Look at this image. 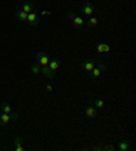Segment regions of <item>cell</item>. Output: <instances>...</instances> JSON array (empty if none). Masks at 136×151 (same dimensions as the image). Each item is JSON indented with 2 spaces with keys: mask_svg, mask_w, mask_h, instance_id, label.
<instances>
[{
  "mask_svg": "<svg viewBox=\"0 0 136 151\" xmlns=\"http://www.w3.org/2000/svg\"><path fill=\"white\" fill-rule=\"evenodd\" d=\"M106 70H108V64L104 63V61H97L95 67L91 70V79H93V81L98 79V78L101 76L102 72H104V71H106Z\"/></svg>",
  "mask_w": 136,
  "mask_h": 151,
  "instance_id": "obj_1",
  "label": "cell"
},
{
  "mask_svg": "<svg viewBox=\"0 0 136 151\" xmlns=\"http://www.w3.org/2000/svg\"><path fill=\"white\" fill-rule=\"evenodd\" d=\"M67 17L70 18L71 19V22H72V25H73V27H76V29H80V27H83L84 26V23H86V22H84V19L82 17H78V15H75L73 14V12H68V14H67Z\"/></svg>",
  "mask_w": 136,
  "mask_h": 151,
  "instance_id": "obj_2",
  "label": "cell"
},
{
  "mask_svg": "<svg viewBox=\"0 0 136 151\" xmlns=\"http://www.w3.org/2000/svg\"><path fill=\"white\" fill-rule=\"evenodd\" d=\"M35 60H37V63H38L41 67H48L49 61H50V57H49L45 52H38L35 55Z\"/></svg>",
  "mask_w": 136,
  "mask_h": 151,
  "instance_id": "obj_3",
  "label": "cell"
},
{
  "mask_svg": "<svg viewBox=\"0 0 136 151\" xmlns=\"http://www.w3.org/2000/svg\"><path fill=\"white\" fill-rule=\"evenodd\" d=\"M80 12H82L84 17H93V14L95 12V7L90 1H86V3L80 7Z\"/></svg>",
  "mask_w": 136,
  "mask_h": 151,
  "instance_id": "obj_4",
  "label": "cell"
},
{
  "mask_svg": "<svg viewBox=\"0 0 136 151\" xmlns=\"http://www.w3.org/2000/svg\"><path fill=\"white\" fill-rule=\"evenodd\" d=\"M18 119V114L17 113H11V114H7V113H1L0 114V124L1 125H7L8 123L11 121H15Z\"/></svg>",
  "mask_w": 136,
  "mask_h": 151,
  "instance_id": "obj_5",
  "label": "cell"
},
{
  "mask_svg": "<svg viewBox=\"0 0 136 151\" xmlns=\"http://www.w3.org/2000/svg\"><path fill=\"white\" fill-rule=\"evenodd\" d=\"M97 108H95L93 104L91 105H89L86 109H84V116L87 117V119H94L95 116H97Z\"/></svg>",
  "mask_w": 136,
  "mask_h": 151,
  "instance_id": "obj_6",
  "label": "cell"
},
{
  "mask_svg": "<svg viewBox=\"0 0 136 151\" xmlns=\"http://www.w3.org/2000/svg\"><path fill=\"white\" fill-rule=\"evenodd\" d=\"M95 64H97V61H94V60H86V61H83L80 64V67L86 72H91V70L95 67Z\"/></svg>",
  "mask_w": 136,
  "mask_h": 151,
  "instance_id": "obj_7",
  "label": "cell"
},
{
  "mask_svg": "<svg viewBox=\"0 0 136 151\" xmlns=\"http://www.w3.org/2000/svg\"><path fill=\"white\" fill-rule=\"evenodd\" d=\"M26 22H29L30 26H37L38 25V15L35 12H29L27 18H26Z\"/></svg>",
  "mask_w": 136,
  "mask_h": 151,
  "instance_id": "obj_8",
  "label": "cell"
},
{
  "mask_svg": "<svg viewBox=\"0 0 136 151\" xmlns=\"http://www.w3.org/2000/svg\"><path fill=\"white\" fill-rule=\"evenodd\" d=\"M59 67H60V60L59 59H50V61H49V64H48V68L52 72H56L57 70H59Z\"/></svg>",
  "mask_w": 136,
  "mask_h": 151,
  "instance_id": "obj_9",
  "label": "cell"
},
{
  "mask_svg": "<svg viewBox=\"0 0 136 151\" xmlns=\"http://www.w3.org/2000/svg\"><path fill=\"white\" fill-rule=\"evenodd\" d=\"M22 10H23L26 14H29V12H33V11H34V6H33L30 1H23V4H22Z\"/></svg>",
  "mask_w": 136,
  "mask_h": 151,
  "instance_id": "obj_10",
  "label": "cell"
},
{
  "mask_svg": "<svg viewBox=\"0 0 136 151\" xmlns=\"http://www.w3.org/2000/svg\"><path fill=\"white\" fill-rule=\"evenodd\" d=\"M41 72L44 75H45L48 79H55L56 78V75H55V72H52V71L49 70L48 67H41Z\"/></svg>",
  "mask_w": 136,
  "mask_h": 151,
  "instance_id": "obj_11",
  "label": "cell"
},
{
  "mask_svg": "<svg viewBox=\"0 0 136 151\" xmlns=\"http://www.w3.org/2000/svg\"><path fill=\"white\" fill-rule=\"evenodd\" d=\"M91 104H93L97 109H105V99L104 98H95Z\"/></svg>",
  "mask_w": 136,
  "mask_h": 151,
  "instance_id": "obj_12",
  "label": "cell"
},
{
  "mask_svg": "<svg viewBox=\"0 0 136 151\" xmlns=\"http://www.w3.org/2000/svg\"><path fill=\"white\" fill-rule=\"evenodd\" d=\"M15 18H17V19H19V21H22V22H26V18H27V14H26V12H24L23 10H18L17 12H15Z\"/></svg>",
  "mask_w": 136,
  "mask_h": 151,
  "instance_id": "obj_13",
  "label": "cell"
},
{
  "mask_svg": "<svg viewBox=\"0 0 136 151\" xmlns=\"http://www.w3.org/2000/svg\"><path fill=\"white\" fill-rule=\"evenodd\" d=\"M15 150L17 151H24V147L22 144V137H15Z\"/></svg>",
  "mask_w": 136,
  "mask_h": 151,
  "instance_id": "obj_14",
  "label": "cell"
},
{
  "mask_svg": "<svg viewBox=\"0 0 136 151\" xmlns=\"http://www.w3.org/2000/svg\"><path fill=\"white\" fill-rule=\"evenodd\" d=\"M30 71H32L34 75H40V74H41V65H40L38 63H37V64H32V65H30Z\"/></svg>",
  "mask_w": 136,
  "mask_h": 151,
  "instance_id": "obj_15",
  "label": "cell"
},
{
  "mask_svg": "<svg viewBox=\"0 0 136 151\" xmlns=\"http://www.w3.org/2000/svg\"><path fill=\"white\" fill-rule=\"evenodd\" d=\"M86 25H87L89 27H95V26L98 25V19H97V17H90V18H89V21L86 22Z\"/></svg>",
  "mask_w": 136,
  "mask_h": 151,
  "instance_id": "obj_16",
  "label": "cell"
},
{
  "mask_svg": "<svg viewBox=\"0 0 136 151\" xmlns=\"http://www.w3.org/2000/svg\"><path fill=\"white\" fill-rule=\"evenodd\" d=\"M0 109H1V113H7V114H11V113H12V108H11L8 104H1Z\"/></svg>",
  "mask_w": 136,
  "mask_h": 151,
  "instance_id": "obj_17",
  "label": "cell"
},
{
  "mask_svg": "<svg viewBox=\"0 0 136 151\" xmlns=\"http://www.w3.org/2000/svg\"><path fill=\"white\" fill-rule=\"evenodd\" d=\"M129 148V144H128V142H125V140H122V142H120V146H119V150L120 151H127Z\"/></svg>",
  "mask_w": 136,
  "mask_h": 151,
  "instance_id": "obj_18",
  "label": "cell"
},
{
  "mask_svg": "<svg viewBox=\"0 0 136 151\" xmlns=\"http://www.w3.org/2000/svg\"><path fill=\"white\" fill-rule=\"evenodd\" d=\"M97 53H99V55H102L104 53V42H99V44H97Z\"/></svg>",
  "mask_w": 136,
  "mask_h": 151,
  "instance_id": "obj_19",
  "label": "cell"
},
{
  "mask_svg": "<svg viewBox=\"0 0 136 151\" xmlns=\"http://www.w3.org/2000/svg\"><path fill=\"white\" fill-rule=\"evenodd\" d=\"M110 50H112L110 45H109V44H105V42H104V53H106V55H108Z\"/></svg>",
  "mask_w": 136,
  "mask_h": 151,
  "instance_id": "obj_20",
  "label": "cell"
},
{
  "mask_svg": "<svg viewBox=\"0 0 136 151\" xmlns=\"http://www.w3.org/2000/svg\"><path fill=\"white\" fill-rule=\"evenodd\" d=\"M45 87H46V91H49V93H52V91H53V87H52V84H46Z\"/></svg>",
  "mask_w": 136,
  "mask_h": 151,
  "instance_id": "obj_21",
  "label": "cell"
},
{
  "mask_svg": "<svg viewBox=\"0 0 136 151\" xmlns=\"http://www.w3.org/2000/svg\"><path fill=\"white\" fill-rule=\"evenodd\" d=\"M41 15H52V12H50V11H41Z\"/></svg>",
  "mask_w": 136,
  "mask_h": 151,
  "instance_id": "obj_22",
  "label": "cell"
}]
</instances>
